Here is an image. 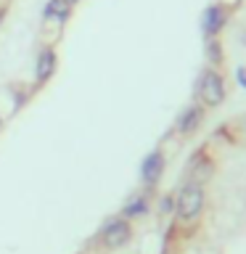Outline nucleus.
Segmentation results:
<instances>
[{"label":"nucleus","instance_id":"obj_5","mask_svg":"<svg viewBox=\"0 0 246 254\" xmlns=\"http://www.w3.org/2000/svg\"><path fill=\"white\" fill-rule=\"evenodd\" d=\"M162 172H164V154L162 151H151V154L143 159V164H140V180L151 188V186L159 183Z\"/></svg>","mask_w":246,"mask_h":254},{"label":"nucleus","instance_id":"obj_9","mask_svg":"<svg viewBox=\"0 0 246 254\" xmlns=\"http://www.w3.org/2000/svg\"><path fill=\"white\" fill-rule=\"evenodd\" d=\"M148 212V196H132L130 201L124 204V209H122V214L124 217H143V214Z\"/></svg>","mask_w":246,"mask_h":254},{"label":"nucleus","instance_id":"obj_1","mask_svg":"<svg viewBox=\"0 0 246 254\" xmlns=\"http://www.w3.org/2000/svg\"><path fill=\"white\" fill-rule=\"evenodd\" d=\"M204 209V188L198 180H190L180 188L178 198H175V212L183 222H193Z\"/></svg>","mask_w":246,"mask_h":254},{"label":"nucleus","instance_id":"obj_14","mask_svg":"<svg viewBox=\"0 0 246 254\" xmlns=\"http://www.w3.org/2000/svg\"><path fill=\"white\" fill-rule=\"evenodd\" d=\"M0 125H3V119H0Z\"/></svg>","mask_w":246,"mask_h":254},{"label":"nucleus","instance_id":"obj_2","mask_svg":"<svg viewBox=\"0 0 246 254\" xmlns=\"http://www.w3.org/2000/svg\"><path fill=\"white\" fill-rule=\"evenodd\" d=\"M196 93L206 106H220V103L225 101V82H222V74L214 69H204L201 77H198Z\"/></svg>","mask_w":246,"mask_h":254},{"label":"nucleus","instance_id":"obj_6","mask_svg":"<svg viewBox=\"0 0 246 254\" xmlns=\"http://www.w3.org/2000/svg\"><path fill=\"white\" fill-rule=\"evenodd\" d=\"M204 122V109L198 106V103H190V106L183 109V114L178 117V132L180 135H190L196 132L198 127Z\"/></svg>","mask_w":246,"mask_h":254},{"label":"nucleus","instance_id":"obj_7","mask_svg":"<svg viewBox=\"0 0 246 254\" xmlns=\"http://www.w3.org/2000/svg\"><path fill=\"white\" fill-rule=\"evenodd\" d=\"M56 66H59V59H56V51H53V48H45V51L37 56V64H35V79H37L40 85H43V82H48V79L53 77Z\"/></svg>","mask_w":246,"mask_h":254},{"label":"nucleus","instance_id":"obj_12","mask_svg":"<svg viewBox=\"0 0 246 254\" xmlns=\"http://www.w3.org/2000/svg\"><path fill=\"white\" fill-rule=\"evenodd\" d=\"M0 21H3V11H0Z\"/></svg>","mask_w":246,"mask_h":254},{"label":"nucleus","instance_id":"obj_3","mask_svg":"<svg viewBox=\"0 0 246 254\" xmlns=\"http://www.w3.org/2000/svg\"><path fill=\"white\" fill-rule=\"evenodd\" d=\"M130 236H132V228L124 217L109 220L101 230V241H103L106 249H119V246H124L127 241H130Z\"/></svg>","mask_w":246,"mask_h":254},{"label":"nucleus","instance_id":"obj_13","mask_svg":"<svg viewBox=\"0 0 246 254\" xmlns=\"http://www.w3.org/2000/svg\"><path fill=\"white\" fill-rule=\"evenodd\" d=\"M69 3H77V0H69Z\"/></svg>","mask_w":246,"mask_h":254},{"label":"nucleus","instance_id":"obj_8","mask_svg":"<svg viewBox=\"0 0 246 254\" xmlns=\"http://www.w3.org/2000/svg\"><path fill=\"white\" fill-rule=\"evenodd\" d=\"M43 16H45L48 21L56 19V21H61V24H63V21H66L69 16H71V3H69V0H48Z\"/></svg>","mask_w":246,"mask_h":254},{"label":"nucleus","instance_id":"obj_10","mask_svg":"<svg viewBox=\"0 0 246 254\" xmlns=\"http://www.w3.org/2000/svg\"><path fill=\"white\" fill-rule=\"evenodd\" d=\"M175 209V198L172 196H164L162 198V212H172Z\"/></svg>","mask_w":246,"mask_h":254},{"label":"nucleus","instance_id":"obj_11","mask_svg":"<svg viewBox=\"0 0 246 254\" xmlns=\"http://www.w3.org/2000/svg\"><path fill=\"white\" fill-rule=\"evenodd\" d=\"M236 77H238V85L246 87V69H244V66H238V69H236Z\"/></svg>","mask_w":246,"mask_h":254},{"label":"nucleus","instance_id":"obj_4","mask_svg":"<svg viewBox=\"0 0 246 254\" xmlns=\"http://www.w3.org/2000/svg\"><path fill=\"white\" fill-rule=\"evenodd\" d=\"M225 21H228V8L209 5L204 11V16H201V32H204V37L206 40H214L222 32V27H225Z\"/></svg>","mask_w":246,"mask_h":254}]
</instances>
